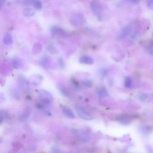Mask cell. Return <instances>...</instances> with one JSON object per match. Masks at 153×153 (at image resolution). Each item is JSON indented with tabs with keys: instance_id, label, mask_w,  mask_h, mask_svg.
<instances>
[{
	"instance_id": "5b68a950",
	"label": "cell",
	"mask_w": 153,
	"mask_h": 153,
	"mask_svg": "<svg viewBox=\"0 0 153 153\" xmlns=\"http://www.w3.org/2000/svg\"><path fill=\"white\" fill-rule=\"evenodd\" d=\"M18 83L21 89L23 91L28 90L29 88V83L24 77H19L18 79Z\"/></svg>"
},
{
	"instance_id": "ba28073f",
	"label": "cell",
	"mask_w": 153,
	"mask_h": 153,
	"mask_svg": "<svg viewBox=\"0 0 153 153\" xmlns=\"http://www.w3.org/2000/svg\"><path fill=\"white\" fill-rule=\"evenodd\" d=\"M51 32L53 34L56 35H63L65 34L64 31L58 27H53L51 28Z\"/></svg>"
},
{
	"instance_id": "5bb4252c",
	"label": "cell",
	"mask_w": 153,
	"mask_h": 153,
	"mask_svg": "<svg viewBox=\"0 0 153 153\" xmlns=\"http://www.w3.org/2000/svg\"><path fill=\"white\" fill-rule=\"evenodd\" d=\"M128 1H129V2H131V3H132L137 4V3H138L140 2V1H141V0H128Z\"/></svg>"
},
{
	"instance_id": "8992f818",
	"label": "cell",
	"mask_w": 153,
	"mask_h": 153,
	"mask_svg": "<svg viewBox=\"0 0 153 153\" xmlns=\"http://www.w3.org/2000/svg\"><path fill=\"white\" fill-rule=\"evenodd\" d=\"M62 110L64 113V114L68 117V118H75V115L74 114V112H72V111L69 108L68 106H64V105H61Z\"/></svg>"
},
{
	"instance_id": "7c38bea8",
	"label": "cell",
	"mask_w": 153,
	"mask_h": 153,
	"mask_svg": "<svg viewBox=\"0 0 153 153\" xmlns=\"http://www.w3.org/2000/svg\"><path fill=\"white\" fill-rule=\"evenodd\" d=\"M132 84V79L129 77H126L125 79V82H124V85L126 88H130V86Z\"/></svg>"
},
{
	"instance_id": "277c9868",
	"label": "cell",
	"mask_w": 153,
	"mask_h": 153,
	"mask_svg": "<svg viewBox=\"0 0 153 153\" xmlns=\"http://www.w3.org/2000/svg\"><path fill=\"white\" fill-rule=\"evenodd\" d=\"M39 98L40 101L44 104H49L53 101V96L49 92L41 90L39 92Z\"/></svg>"
},
{
	"instance_id": "7a4b0ae2",
	"label": "cell",
	"mask_w": 153,
	"mask_h": 153,
	"mask_svg": "<svg viewBox=\"0 0 153 153\" xmlns=\"http://www.w3.org/2000/svg\"><path fill=\"white\" fill-rule=\"evenodd\" d=\"M90 7L93 13L97 16H99L102 15L103 11V7L101 3L99 0H92L90 4Z\"/></svg>"
},
{
	"instance_id": "4fadbf2b",
	"label": "cell",
	"mask_w": 153,
	"mask_h": 153,
	"mask_svg": "<svg viewBox=\"0 0 153 153\" xmlns=\"http://www.w3.org/2000/svg\"><path fill=\"white\" fill-rule=\"evenodd\" d=\"M147 6L149 9L153 10V0H147Z\"/></svg>"
},
{
	"instance_id": "9a60e30c",
	"label": "cell",
	"mask_w": 153,
	"mask_h": 153,
	"mask_svg": "<svg viewBox=\"0 0 153 153\" xmlns=\"http://www.w3.org/2000/svg\"><path fill=\"white\" fill-rule=\"evenodd\" d=\"M4 1H5V0H1V5H3V3Z\"/></svg>"
},
{
	"instance_id": "30bf717a",
	"label": "cell",
	"mask_w": 153,
	"mask_h": 153,
	"mask_svg": "<svg viewBox=\"0 0 153 153\" xmlns=\"http://www.w3.org/2000/svg\"><path fill=\"white\" fill-rule=\"evenodd\" d=\"M4 43L5 44H11L13 43V39H12V37L10 34H7L5 35V36L4 38Z\"/></svg>"
},
{
	"instance_id": "6da1fadb",
	"label": "cell",
	"mask_w": 153,
	"mask_h": 153,
	"mask_svg": "<svg viewBox=\"0 0 153 153\" xmlns=\"http://www.w3.org/2000/svg\"><path fill=\"white\" fill-rule=\"evenodd\" d=\"M75 108L78 116L84 120H91L94 118L91 112L84 106L77 105Z\"/></svg>"
},
{
	"instance_id": "9c48e42d",
	"label": "cell",
	"mask_w": 153,
	"mask_h": 153,
	"mask_svg": "<svg viewBox=\"0 0 153 153\" xmlns=\"http://www.w3.org/2000/svg\"><path fill=\"white\" fill-rule=\"evenodd\" d=\"M31 3L34 6V7L38 10L42 9V3L39 0H32Z\"/></svg>"
},
{
	"instance_id": "8fae6325",
	"label": "cell",
	"mask_w": 153,
	"mask_h": 153,
	"mask_svg": "<svg viewBox=\"0 0 153 153\" xmlns=\"http://www.w3.org/2000/svg\"><path fill=\"white\" fill-rule=\"evenodd\" d=\"M23 15L25 16H27V17H29L32 16L34 14V11H33L32 9H25L24 10L23 12Z\"/></svg>"
},
{
	"instance_id": "52a82bcc",
	"label": "cell",
	"mask_w": 153,
	"mask_h": 153,
	"mask_svg": "<svg viewBox=\"0 0 153 153\" xmlns=\"http://www.w3.org/2000/svg\"><path fill=\"white\" fill-rule=\"evenodd\" d=\"M80 62L82 63L91 65L94 63V60L89 56H83L80 59Z\"/></svg>"
},
{
	"instance_id": "3957f363",
	"label": "cell",
	"mask_w": 153,
	"mask_h": 153,
	"mask_svg": "<svg viewBox=\"0 0 153 153\" xmlns=\"http://www.w3.org/2000/svg\"><path fill=\"white\" fill-rule=\"evenodd\" d=\"M70 21L71 24L76 26V27L82 26L85 22L84 19L83 15H82L81 14H78V13H77L75 15H74L71 17Z\"/></svg>"
}]
</instances>
